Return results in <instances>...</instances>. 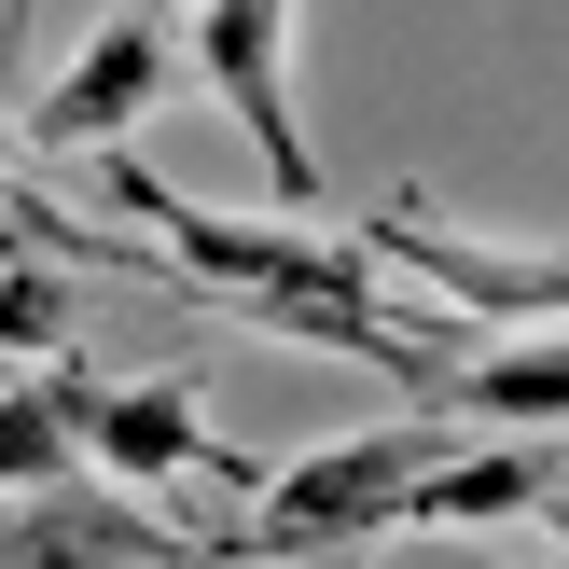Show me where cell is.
<instances>
[{"label":"cell","instance_id":"obj_12","mask_svg":"<svg viewBox=\"0 0 569 569\" xmlns=\"http://www.w3.org/2000/svg\"><path fill=\"white\" fill-rule=\"evenodd\" d=\"M376 569H515V556H487V542H431V528H403Z\"/></svg>","mask_w":569,"mask_h":569},{"label":"cell","instance_id":"obj_7","mask_svg":"<svg viewBox=\"0 0 569 569\" xmlns=\"http://www.w3.org/2000/svg\"><path fill=\"white\" fill-rule=\"evenodd\" d=\"M181 472H209V487L264 500V472L209 431V389H194V376H126V389L98 403V487L139 500V487H181Z\"/></svg>","mask_w":569,"mask_h":569},{"label":"cell","instance_id":"obj_2","mask_svg":"<svg viewBox=\"0 0 569 569\" xmlns=\"http://www.w3.org/2000/svg\"><path fill=\"white\" fill-rule=\"evenodd\" d=\"M459 459V417H389V431H348L320 459L264 472L237 528H209V569H306V556H361L417 515V487Z\"/></svg>","mask_w":569,"mask_h":569},{"label":"cell","instance_id":"obj_10","mask_svg":"<svg viewBox=\"0 0 569 569\" xmlns=\"http://www.w3.org/2000/svg\"><path fill=\"white\" fill-rule=\"evenodd\" d=\"M431 417H487V431H569V333H515V348L459 361V376L431 389Z\"/></svg>","mask_w":569,"mask_h":569},{"label":"cell","instance_id":"obj_3","mask_svg":"<svg viewBox=\"0 0 569 569\" xmlns=\"http://www.w3.org/2000/svg\"><path fill=\"white\" fill-rule=\"evenodd\" d=\"M348 250L376 278H417L431 306H459V320H556L569 333V264L556 250H500V237H459L445 209H417V194H389V209L348 222Z\"/></svg>","mask_w":569,"mask_h":569},{"label":"cell","instance_id":"obj_13","mask_svg":"<svg viewBox=\"0 0 569 569\" xmlns=\"http://www.w3.org/2000/svg\"><path fill=\"white\" fill-rule=\"evenodd\" d=\"M542 528H556V542H569V487H556V515H542Z\"/></svg>","mask_w":569,"mask_h":569},{"label":"cell","instance_id":"obj_6","mask_svg":"<svg viewBox=\"0 0 569 569\" xmlns=\"http://www.w3.org/2000/svg\"><path fill=\"white\" fill-rule=\"evenodd\" d=\"M0 569H209V528H167V515H139L126 487L70 472V487H42V500L0 515Z\"/></svg>","mask_w":569,"mask_h":569},{"label":"cell","instance_id":"obj_11","mask_svg":"<svg viewBox=\"0 0 569 569\" xmlns=\"http://www.w3.org/2000/svg\"><path fill=\"white\" fill-rule=\"evenodd\" d=\"M0 348H14L28 376H42V361H83L70 348V278L56 264H0Z\"/></svg>","mask_w":569,"mask_h":569},{"label":"cell","instance_id":"obj_1","mask_svg":"<svg viewBox=\"0 0 569 569\" xmlns=\"http://www.w3.org/2000/svg\"><path fill=\"white\" fill-rule=\"evenodd\" d=\"M98 194L139 222V237L167 250L181 278H209L237 320L264 333H306V348L333 361H376V376H403L417 403H431L445 376H459V348H445V320H417V306L376 292V264H361L348 237H306V222H237V209H194L181 181H153L139 153H98Z\"/></svg>","mask_w":569,"mask_h":569},{"label":"cell","instance_id":"obj_5","mask_svg":"<svg viewBox=\"0 0 569 569\" xmlns=\"http://www.w3.org/2000/svg\"><path fill=\"white\" fill-rule=\"evenodd\" d=\"M167 14H181V0H126V14H111L98 42H83L70 70L28 98V139H42V153H83V167H98V153H126V126L167 98V70H181Z\"/></svg>","mask_w":569,"mask_h":569},{"label":"cell","instance_id":"obj_9","mask_svg":"<svg viewBox=\"0 0 569 569\" xmlns=\"http://www.w3.org/2000/svg\"><path fill=\"white\" fill-rule=\"evenodd\" d=\"M556 487H569V459L542 431H500V445H459V459L417 487V515L403 528H431V542H472V528H515V515H556Z\"/></svg>","mask_w":569,"mask_h":569},{"label":"cell","instance_id":"obj_4","mask_svg":"<svg viewBox=\"0 0 569 569\" xmlns=\"http://www.w3.org/2000/svg\"><path fill=\"white\" fill-rule=\"evenodd\" d=\"M181 42H194V70H209V98L250 126L278 209H320V139H306V98H292V0H194Z\"/></svg>","mask_w":569,"mask_h":569},{"label":"cell","instance_id":"obj_8","mask_svg":"<svg viewBox=\"0 0 569 569\" xmlns=\"http://www.w3.org/2000/svg\"><path fill=\"white\" fill-rule=\"evenodd\" d=\"M98 403H111V389L83 376V361H42V376L0 389V515L42 500V487H70V472L98 459Z\"/></svg>","mask_w":569,"mask_h":569}]
</instances>
